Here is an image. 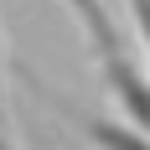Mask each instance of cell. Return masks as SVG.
<instances>
[{
  "mask_svg": "<svg viewBox=\"0 0 150 150\" xmlns=\"http://www.w3.org/2000/svg\"><path fill=\"white\" fill-rule=\"evenodd\" d=\"M83 135L93 150H150V129H135L129 119H104V114H83Z\"/></svg>",
  "mask_w": 150,
  "mask_h": 150,
  "instance_id": "cell-2",
  "label": "cell"
},
{
  "mask_svg": "<svg viewBox=\"0 0 150 150\" xmlns=\"http://www.w3.org/2000/svg\"><path fill=\"white\" fill-rule=\"evenodd\" d=\"M0 129L11 135V114H5V52H0Z\"/></svg>",
  "mask_w": 150,
  "mask_h": 150,
  "instance_id": "cell-5",
  "label": "cell"
},
{
  "mask_svg": "<svg viewBox=\"0 0 150 150\" xmlns=\"http://www.w3.org/2000/svg\"><path fill=\"white\" fill-rule=\"evenodd\" d=\"M0 150H16V145H11V135H5V129H0Z\"/></svg>",
  "mask_w": 150,
  "mask_h": 150,
  "instance_id": "cell-6",
  "label": "cell"
},
{
  "mask_svg": "<svg viewBox=\"0 0 150 150\" xmlns=\"http://www.w3.org/2000/svg\"><path fill=\"white\" fill-rule=\"evenodd\" d=\"M98 78H104V93L119 104V119H129L135 129H150V62L135 57V47L104 52Z\"/></svg>",
  "mask_w": 150,
  "mask_h": 150,
  "instance_id": "cell-1",
  "label": "cell"
},
{
  "mask_svg": "<svg viewBox=\"0 0 150 150\" xmlns=\"http://www.w3.org/2000/svg\"><path fill=\"white\" fill-rule=\"evenodd\" d=\"M73 5V16H78V26L88 31V47H93V57H104V52H119V47H129L119 36V26L109 21V5L104 0H67Z\"/></svg>",
  "mask_w": 150,
  "mask_h": 150,
  "instance_id": "cell-3",
  "label": "cell"
},
{
  "mask_svg": "<svg viewBox=\"0 0 150 150\" xmlns=\"http://www.w3.org/2000/svg\"><path fill=\"white\" fill-rule=\"evenodd\" d=\"M129 5V21H135V42H140V57L150 62V0H124Z\"/></svg>",
  "mask_w": 150,
  "mask_h": 150,
  "instance_id": "cell-4",
  "label": "cell"
}]
</instances>
